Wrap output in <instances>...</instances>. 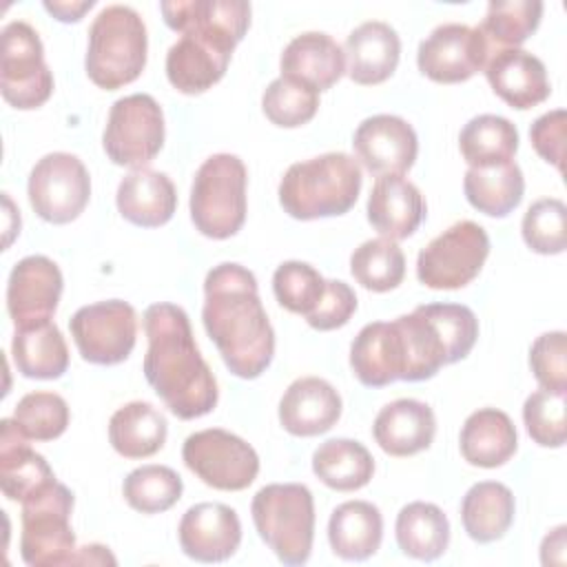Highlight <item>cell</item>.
<instances>
[{
  "instance_id": "obj_27",
  "label": "cell",
  "mask_w": 567,
  "mask_h": 567,
  "mask_svg": "<svg viewBox=\"0 0 567 567\" xmlns=\"http://www.w3.org/2000/svg\"><path fill=\"white\" fill-rule=\"evenodd\" d=\"M27 441L29 439L18 430L13 419H2L0 487L9 501L18 503L55 481L44 456L31 450Z\"/></svg>"
},
{
  "instance_id": "obj_43",
  "label": "cell",
  "mask_w": 567,
  "mask_h": 567,
  "mask_svg": "<svg viewBox=\"0 0 567 567\" xmlns=\"http://www.w3.org/2000/svg\"><path fill=\"white\" fill-rule=\"evenodd\" d=\"M567 208L556 197L534 202L520 224L525 244L538 255H558L567 246L565 237Z\"/></svg>"
},
{
  "instance_id": "obj_42",
  "label": "cell",
  "mask_w": 567,
  "mask_h": 567,
  "mask_svg": "<svg viewBox=\"0 0 567 567\" xmlns=\"http://www.w3.org/2000/svg\"><path fill=\"white\" fill-rule=\"evenodd\" d=\"M272 290L286 310L306 317L319 303L326 279L306 261H284L272 275Z\"/></svg>"
},
{
  "instance_id": "obj_20",
  "label": "cell",
  "mask_w": 567,
  "mask_h": 567,
  "mask_svg": "<svg viewBox=\"0 0 567 567\" xmlns=\"http://www.w3.org/2000/svg\"><path fill=\"white\" fill-rule=\"evenodd\" d=\"M494 93L512 109L525 111L545 102L551 93L545 64L523 49H498L485 64Z\"/></svg>"
},
{
  "instance_id": "obj_49",
  "label": "cell",
  "mask_w": 567,
  "mask_h": 567,
  "mask_svg": "<svg viewBox=\"0 0 567 567\" xmlns=\"http://www.w3.org/2000/svg\"><path fill=\"white\" fill-rule=\"evenodd\" d=\"M565 532H567V527L558 525L543 538V545H540L543 565H563L565 563V547H567Z\"/></svg>"
},
{
  "instance_id": "obj_1",
  "label": "cell",
  "mask_w": 567,
  "mask_h": 567,
  "mask_svg": "<svg viewBox=\"0 0 567 567\" xmlns=\"http://www.w3.org/2000/svg\"><path fill=\"white\" fill-rule=\"evenodd\" d=\"M164 22L179 33L166 53L168 82L188 95L217 84L233 49L250 27V4L244 0H177L162 2Z\"/></svg>"
},
{
  "instance_id": "obj_36",
  "label": "cell",
  "mask_w": 567,
  "mask_h": 567,
  "mask_svg": "<svg viewBox=\"0 0 567 567\" xmlns=\"http://www.w3.org/2000/svg\"><path fill=\"white\" fill-rule=\"evenodd\" d=\"M458 148L472 168L507 164L518 151V131L507 117L476 115L463 126Z\"/></svg>"
},
{
  "instance_id": "obj_28",
  "label": "cell",
  "mask_w": 567,
  "mask_h": 567,
  "mask_svg": "<svg viewBox=\"0 0 567 567\" xmlns=\"http://www.w3.org/2000/svg\"><path fill=\"white\" fill-rule=\"evenodd\" d=\"M458 443L461 454L470 465L498 467L514 456L518 434L503 410L481 408L465 419Z\"/></svg>"
},
{
  "instance_id": "obj_23",
  "label": "cell",
  "mask_w": 567,
  "mask_h": 567,
  "mask_svg": "<svg viewBox=\"0 0 567 567\" xmlns=\"http://www.w3.org/2000/svg\"><path fill=\"white\" fill-rule=\"evenodd\" d=\"M372 434L385 454L412 456L432 445L436 419L427 403L416 399H396L379 410Z\"/></svg>"
},
{
  "instance_id": "obj_37",
  "label": "cell",
  "mask_w": 567,
  "mask_h": 567,
  "mask_svg": "<svg viewBox=\"0 0 567 567\" xmlns=\"http://www.w3.org/2000/svg\"><path fill=\"white\" fill-rule=\"evenodd\" d=\"M540 0H494L478 29L487 38L492 51L518 49L540 24Z\"/></svg>"
},
{
  "instance_id": "obj_13",
  "label": "cell",
  "mask_w": 567,
  "mask_h": 567,
  "mask_svg": "<svg viewBox=\"0 0 567 567\" xmlns=\"http://www.w3.org/2000/svg\"><path fill=\"white\" fill-rule=\"evenodd\" d=\"M33 210L49 224H69L89 204L91 177L80 157L49 153L31 168L27 184Z\"/></svg>"
},
{
  "instance_id": "obj_48",
  "label": "cell",
  "mask_w": 567,
  "mask_h": 567,
  "mask_svg": "<svg viewBox=\"0 0 567 567\" xmlns=\"http://www.w3.org/2000/svg\"><path fill=\"white\" fill-rule=\"evenodd\" d=\"M565 126H567V115L563 109H556L540 115L529 128V140L536 153L545 162H551L560 173H563V159H565Z\"/></svg>"
},
{
  "instance_id": "obj_30",
  "label": "cell",
  "mask_w": 567,
  "mask_h": 567,
  "mask_svg": "<svg viewBox=\"0 0 567 567\" xmlns=\"http://www.w3.org/2000/svg\"><path fill=\"white\" fill-rule=\"evenodd\" d=\"M11 354L27 379H60L69 368L66 341L51 319L16 328Z\"/></svg>"
},
{
  "instance_id": "obj_26",
  "label": "cell",
  "mask_w": 567,
  "mask_h": 567,
  "mask_svg": "<svg viewBox=\"0 0 567 567\" xmlns=\"http://www.w3.org/2000/svg\"><path fill=\"white\" fill-rule=\"evenodd\" d=\"M177 208V193L166 173L133 168L117 186V210L142 228L164 226Z\"/></svg>"
},
{
  "instance_id": "obj_3",
  "label": "cell",
  "mask_w": 567,
  "mask_h": 567,
  "mask_svg": "<svg viewBox=\"0 0 567 567\" xmlns=\"http://www.w3.org/2000/svg\"><path fill=\"white\" fill-rule=\"evenodd\" d=\"M144 377L166 408L184 421L213 412L217 381L199 354L188 315L173 303H153L144 312Z\"/></svg>"
},
{
  "instance_id": "obj_21",
  "label": "cell",
  "mask_w": 567,
  "mask_h": 567,
  "mask_svg": "<svg viewBox=\"0 0 567 567\" xmlns=\"http://www.w3.org/2000/svg\"><path fill=\"white\" fill-rule=\"evenodd\" d=\"M341 416L339 392L319 377H301L288 385L279 401V421L295 436L328 432Z\"/></svg>"
},
{
  "instance_id": "obj_7",
  "label": "cell",
  "mask_w": 567,
  "mask_h": 567,
  "mask_svg": "<svg viewBox=\"0 0 567 567\" xmlns=\"http://www.w3.org/2000/svg\"><path fill=\"white\" fill-rule=\"evenodd\" d=\"M244 162L230 153L210 155L195 173L190 188V219L210 239L233 237L246 221Z\"/></svg>"
},
{
  "instance_id": "obj_18",
  "label": "cell",
  "mask_w": 567,
  "mask_h": 567,
  "mask_svg": "<svg viewBox=\"0 0 567 567\" xmlns=\"http://www.w3.org/2000/svg\"><path fill=\"white\" fill-rule=\"evenodd\" d=\"M179 547L199 563H221L241 543V523L233 507L224 503H197L179 520Z\"/></svg>"
},
{
  "instance_id": "obj_24",
  "label": "cell",
  "mask_w": 567,
  "mask_h": 567,
  "mask_svg": "<svg viewBox=\"0 0 567 567\" xmlns=\"http://www.w3.org/2000/svg\"><path fill=\"white\" fill-rule=\"evenodd\" d=\"M346 55V73L357 84H381L385 82L401 55V40L396 31L381 22L370 20L359 24L343 44Z\"/></svg>"
},
{
  "instance_id": "obj_4",
  "label": "cell",
  "mask_w": 567,
  "mask_h": 567,
  "mask_svg": "<svg viewBox=\"0 0 567 567\" xmlns=\"http://www.w3.org/2000/svg\"><path fill=\"white\" fill-rule=\"evenodd\" d=\"M361 166L348 153H323L292 164L279 182V204L295 219L348 213L361 190Z\"/></svg>"
},
{
  "instance_id": "obj_22",
  "label": "cell",
  "mask_w": 567,
  "mask_h": 567,
  "mask_svg": "<svg viewBox=\"0 0 567 567\" xmlns=\"http://www.w3.org/2000/svg\"><path fill=\"white\" fill-rule=\"evenodd\" d=\"M425 217L421 190L403 175L377 177L368 197V221L388 239L410 237Z\"/></svg>"
},
{
  "instance_id": "obj_34",
  "label": "cell",
  "mask_w": 567,
  "mask_h": 567,
  "mask_svg": "<svg viewBox=\"0 0 567 567\" xmlns=\"http://www.w3.org/2000/svg\"><path fill=\"white\" fill-rule=\"evenodd\" d=\"M463 190L467 202L489 215V217H505L509 215L523 199L525 179L518 164L512 159L498 166L472 168L465 173Z\"/></svg>"
},
{
  "instance_id": "obj_41",
  "label": "cell",
  "mask_w": 567,
  "mask_h": 567,
  "mask_svg": "<svg viewBox=\"0 0 567 567\" xmlns=\"http://www.w3.org/2000/svg\"><path fill=\"white\" fill-rule=\"evenodd\" d=\"M13 421L27 439L53 441L69 425V405L55 392H29L18 401Z\"/></svg>"
},
{
  "instance_id": "obj_6",
  "label": "cell",
  "mask_w": 567,
  "mask_h": 567,
  "mask_svg": "<svg viewBox=\"0 0 567 567\" xmlns=\"http://www.w3.org/2000/svg\"><path fill=\"white\" fill-rule=\"evenodd\" d=\"M259 538L286 565H303L312 551L315 501L301 483H272L261 487L250 503Z\"/></svg>"
},
{
  "instance_id": "obj_45",
  "label": "cell",
  "mask_w": 567,
  "mask_h": 567,
  "mask_svg": "<svg viewBox=\"0 0 567 567\" xmlns=\"http://www.w3.org/2000/svg\"><path fill=\"white\" fill-rule=\"evenodd\" d=\"M423 310L439 328L450 354V363L465 359L478 337L476 315L461 303H427Z\"/></svg>"
},
{
  "instance_id": "obj_50",
  "label": "cell",
  "mask_w": 567,
  "mask_h": 567,
  "mask_svg": "<svg viewBox=\"0 0 567 567\" xmlns=\"http://www.w3.org/2000/svg\"><path fill=\"white\" fill-rule=\"evenodd\" d=\"M95 2L93 0H80V2H44V9L49 11V13H53L60 22H78L82 16H84V11H89L91 7H93Z\"/></svg>"
},
{
  "instance_id": "obj_51",
  "label": "cell",
  "mask_w": 567,
  "mask_h": 567,
  "mask_svg": "<svg viewBox=\"0 0 567 567\" xmlns=\"http://www.w3.org/2000/svg\"><path fill=\"white\" fill-rule=\"evenodd\" d=\"M115 565V558L111 556L109 547L104 545H84L75 551L73 556V565Z\"/></svg>"
},
{
  "instance_id": "obj_31",
  "label": "cell",
  "mask_w": 567,
  "mask_h": 567,
  "mask_svg": "<svg viewBox=\"0 0 567 567\" xmlns=\"http://www.w3.org/2000/svg\"><path fill=\"white\" fill-rule=\"evenodd\" d=\"M168 423L159 410L146 401H131L113 412L109 441L124 458H146L162 450Z\"/></svg>"
},
{
  "instance_id": "obj_15",
  "label": "cell",
  "mask_w": 567,
  "mask_h": 567,
  "mask_svg": "<svg viewBox=\"0 0 567 567\" xmlns=\"http://www.w3.org/2000/svg\"><path fill=\"white\" fill-rule=\"evenodd\" d=\"M492 47L478 27L461 22L439 24L416 51V64L423 75L439 84H456L483 71Z\"/></svg>"
},
{
  "instance_id": "obj_9",
  "label": "cell",
  "mask_w": 567,
  "mask_h": 567,
  "mask_svg": "<svg viewBox=\"0 0 567 567\" xmlns=\"http://www.w3.org/2000/svg\"><path fill=\"white\" fill-rule=\"evenodd\" d=\"M489 255V237L476 221L461 219L434 237L416 257V277L432 290L467 286Z\"/></svg>"
},
{
  "instance_id": "obj_10",
  "label": "cell",
  "mask_w": 567,
  "mask_h": 567,
  "mask_svg": "<svg viewBox=\"0 0 567 567\" xmlns=\"http://www.w3.org/2000/svg\"><path fill=\"white\" fill-rule=\"evenodd\" d=\"M0 91L20 111L42 106L53 93V73L44 62L40 35L22 20H13L2 29Z\"/></svg>"
},
{
  "instance_id": "obj_44",
  "label": "cell",
  "mask_w": 567,
  "mask_h": 567,
  "mask_svg": "<svg viewBox=\"0 0 567 567\" xmlns=\"http://www.w3.org/2000/svg\"><path fill=\"white\" fill-rule=\"evenodd\" d=\"M565 394L540 388L525 399V427L543 447H560L565 443Z\"/></svg>"
},
{
  "instance_id": "obj_5",
  "label": "cell",
  "mask_w": 567,
  "mask_h": 567,
  "mask_svg": "<svg viewBox=\"0 0 567 567\" xmlns=\"http://www.w3.org/2000/svg\"><path fill=\"white\" fill-rule=\"evenodd\" d=\"M146 24L140 13L126 4H109L89 29L86 75L106 91L131 84L146 66Z\"/></svg>"
},
{
  "instance_id": "obj_16",
  "label": "cell",
  "mask_w": 567,
  "mask_h": 567,
  "mask_svg": "<svg viewBox=\"0 0 567 567\" xmlns=\"http://www.w3.org/2000/svg\"><path fill=\"white\" fill-rule=\"evenodd\" d=\"M62 295V272L44 255L20 259L7 284V310L16 328L49 321Z\"/></svg>"
},
{
  "instance_id": "obj_11",
  "label": "cell",
  "mask_w": 567,
  "mask_h": 567,
  "mask_svg": "<svg viewBox=\"0 0 567 567\" xmlns=\"http://www.w3.org/2000/svg\"><path fill=\"white\" fill-rule=\"evenodd\" d=\"M109 159L117 166L144 168L164 146V113L148 93L113 102L102 135Z\"/></svg>"
},
{
  "instance_id": "obj_40",
  "label": "cell",
  "mask_w": 567,
  "mask_h": 567,
  "mask_svg": "<svg viewBox=\"0 0 567 567\" xmlns=\"http://www.w3.org/2000/svg\"><path fill=\"white\" fill-rule=\"evenodd\" d=\"M261 109L272 124L297 128L315 117L319 109V91L295 78L279 75L264 91Z\"/></svg>"
},
{
  "instance_id": "obj_14",
  "label": "cell",
  "mask_w": 567,
  "mask_h": 567,
  "mask_svg": "<svg viewBox=\"0 0 567 567\" xmlns=\"http://www.w3.org/2000/svg\"><path fill=\"white\" fill-rule=\"evenodd\" d=\"M71 337L84 361L95 365L122 363L137 339V317L122 299L82 306L69 319Z\"/></svg>"
},
{
  "instance_id": "obj_46",
  "label": "cell",
  "mask_w": 567,
  "mask_h": 567,
  "mask_svg": "<svg viewBox=\"0 0 567 567\" xmlns=\"http://www.w3.org/2000/svg\"><path fill=\"white\" fill-rule=\"evenodd\" d=\"M567 341L563 330L540 334L529 348V365L540 388L567 392Z\"/></svg>"
},
{
  "instance_id": "obj_8",
  "label": "cell",
  "mask_w": 567,
  "mask_h": 567,
  "mask_svg": "<svg viewBox=\"0 0 567 567\" xmlns=\"http://www.w3.org/2000/svg\"><path fill=\"white\" fill-rule=\"evenodd\" d=\"M73 492L53 481L22 501L20 556L31 567L73 565L75 534L71 529Z\"/></svg>"
},
{
  "instance_id": "obj_47",
  "label": "cell",
  "mask_w": 567,
  "mask_h": 567,
  "mask_svg": "<svg viewBox=\"0 0 567 567\" xmlns=\"http://www.w3.org/2000/svg\"><path fill=\"white\" fill-rule=\"evenodd\" d=\"M357 310V295L354 290L339 279L326 281V290L315 306L310 315H306V321L315 330H337L350 321V317Z\"/></svg>"
},
{
  "instance_id": "obj_33",
  "label": "cell",
  "mask_w": 567,
  "mask_h": 567,
  "mask_svg": "<svg viewBox=\"0 0 567 567\" xmlns=\"http://www.w3.org/2000/svg\"><path fill=\"white\" fill-rule=\"evenodd\" d=\"M399 549L416 560H436L450 543V520L434 503H408L396 516Z\"/></svg>"
},
{
  "instance_id": "obj_35",
  "label": "cell",
  "mask_w": 567,
  "mask_h": 567,
  "mask_svg": "<svg viewBox=\"0 0 567 567\" xmlns=\"http://www.w3.org/2000/svg\"><path fill=\"white\" fill-rule=\"evenodd\" d=\"M312 472L337 492H354L370 483L374 458L359 441L330 439L315 450Z\"/></svg>"
},
{
  "instance_id": "obj_32",
  "label": "cell",
  "mask_w": 567,
  "mask_h": 567,
  "mask_svg": "<svg viewBox=\"0 0 567 567\" xmlns=\"http://www.w3.org/2000/svg\"><path fill=\"white\" fill-rule=\"evenodd\" d=\"M514 494L496 481H481L467 489L461 503V520L476 543H492L505 536L514 520Z\"/></svg>"
},
{
  "instance_id": "obj_12",
  "label": "cell",
  "mask_w": 567,
  "mask_h": 567,
  "mask_svg": "<svg viewBox=\"0 0 567 567\" xmlns=\"http://www.w3.org/2000/svg\"><path fill=\"white\" fill-rule=\"evenodd\" d=\"M182 458L206 485L224 492L246 489L259 472V456L252 445L219 427L190 434L184 441Z\"/></svg>"
},
{
  "instance_id": "obj_29",
  "label": "cell",
  "mask_w": 567,
  "mask_h": 567,
  "mask_svg": "<svg viewBox=\"0 0 567 567\" xmlns=\"http://www.w3.org/2000/svg\"><path fill=\"white\" fill-rule=\"evenodd\" d=\"M383 538V516L368 501L341 503L328 520V540L343 560H365L377 554Z\"/></svg>"
},
{
  "instance_id": "obj_38",
  "label": "cell",
  "mask_w": 567,
  "mask_h": 567,
  "mask_svg": "<svg viewBox=\"0 0 567 567\" xmlns=\"http://www.w3.org/2000/svg\"><path fill=\"white\" fill-rule=\"evenodd\" d=\"M352 277L372 292H388L405 277V257L394 239L377 237L354 248L350 257Z\"/></svg>"
},
{
  "instance_id": "obj_17",
  "label": "cell",
  "mask_w": 567,
  "mask_h": 567,
  "mask_svg": "<svg viewBox=\"0 0 567 567\" xmlns=\"http://www.w3.org/2000/svg\"><path fill=\"white\" fill-rule=\"evenodd\" d=\"M354 153L372 175H403L412 168L419 140L414 128L399 115H372L363 120L352 140Z\"/></svg>"
},
{
  "instance_id": "obj_2",
  "label": "cell",
  "mask_w": 567,
  "mask_h": 567,
  "mask_svg": "<svg viewBox=\"0 0 567 567\" xmlns=\"http://www.w3.org/2000/svg\"><path fill=\"white\" fill-rule=\"evenodd\" d=\"M202 321L226 368L239 379H257L272 361L275 330L261 306L255 275L233 261L208 270Z\"/></svg>"
},
{
  "instance_id": "obj_39",
  "label": "cell",
  "mask_w": 567,
  "mask_h": 567,
  "mask_svg": "<svg viewBox=\"0 0 567 567\" xmlns=\"http://www.w3.org/2000/svg\"><path fill=\"white\" fill-rule=\"evenodd\" d=\"M184 483L179 474L166 465H142L133 470L122 485L126 503L142 514L171 509L182 496Z\"/></svg>"
},
{
  "instance_id": "obj_19",
  "label": "cell",
  "mask_w": 567,
  "mask_h": 567,
  "mask_svg": "<svg viewBox=\"0 0 567 567\" xmlns=\"http://www.w3.org/2000/svg\"><path fill=\"white\" fill-rule=\"evenodd\" d=\"M350 368L368 388L405 381V348L396 323L372 321L363 326L350 346Z\"/></svg>"
},
{
  "instance_id": "obj_25",
  "label": "cell",
  "mask_w": 567,
  "mask_h": 567,
  "mask_svg": "<svg viewBox=\"0 0 567 567\" xmlns=\"http://www.w3.org/2000/svg\"><path fill=\"white\" fill-rule=\"evenodd\" d=\"M279 66L281 75L326 91L346 73V55L328 33L306 31L286 44Z\"/></svg>"
}]
</instances>
